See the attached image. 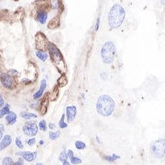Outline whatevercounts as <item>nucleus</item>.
I'll use <instances>...</instances> for the list:
<instances>
[{"label": "nucleus", "mask_w": 165, "mask_h": 165, "mask_svg": "<svg viewBox=\"0 0 165 165\" xmlns=\"http://www.w3.org/2000/svg\"><path fill=\"white\" fill-rule=\"evenodd\" d=\"M47 48H48V52H49L51 60L53 63L54 65L56 67V68L59 70L60 73L65 74L67 71V67L61 52L54 44L51 43H48Z\"/></svg>", "instance_id": "f257e3e1"}, {"label": "nucleus", "mask_w": 165, "mask_h": 165, "mask_svg": "<svg viewBox=\"0 0 165 165\" xmlns=\"http://www.w3.org/2000/svg\"><path fill=\"white\" fill-rule=\"evenodd\" d=\"M114 106L115 104L112 98L108 95H102L97 101V112L104 117H109L113 113Z\"/></svg>", "instance_id": "f03ea898"}, {"label": "nucleus", "mask_w": 165, "mask_h": 165, "mask_svg": "<svg viewBox=\"0 0 165 165\" xmlns=\"http://www.w3.org/2000/svg\"><path fill=\"white\" fill-rule=\"evenodd\" d=\"M126 13L123 7L114 5L110 10L108 16V22L111 28L117 29L122 25L125 18Z\"/></svg>", "instance_id": "7ed1b4c3"}, {"label": "nucleus", "mask_w": 165, "mask_h": 165, "mask_svg": "<svg viewBox=\"0 0 165 165\" xmlns=\"http://www.w3.org/2000/svg\"><path fill=\"white\" fill-rule=\"evenodd\" d=\"M115 52V46L112 41H108L104 43L101 51L103 62L107 64L112 63L114 60Z\"/></svg>", "instance_id": "20e7f679"}, {"label": "nucleus", "mask_w": 165, "mask_h": 165, "mask_svg": "<svg viewBox=\"0 0 165 165\" xmlns=\"http://www.w3.org/2000/svg\"><path fill=\"white\" fill-rule=\"evenodd\" d=\"M165 142L164 139H161L159 140H156L152 142L151 144V151H152L153 154L156 157L162 159L164 157V151H165Z\"/></svg>", "instance_id": "39448f33"}, {"label": "nucleus", "mask_w": 165, "mask_h": 165, "mask_svg": "<svg viewBox=\"0 0 165 165\" xmlns=\"http://www.w3.org/2000/svg\"><path fill=\"white\" fill-rule=\"evenodd\" d=\"M35 44L36 48L39 49L40 51H44L46 49L48 46V40L43 33H38L35 38Z\"/></svg>", "instance_id": "423d86ee"}, {"label": "nucleus", "mask_w": 165, "mask_h": 165, "mask_svg": "<svg viewBox=\"0 0 165 165\" xmlns=\"http://www.w3.org/2000/svg\"><path fill=\"white\" fill-rule=\"evenodd\" d=\"M22 130L26 135L29 137H34L38 133V127L35 123H26V124L23 126Z\"/></svg>", "instance_id": "0eeeda50"}, {"label": "nucleus", "mask_w": 165, "mask_h": 165, "mask_svg": "<svg viewBox=\"0 0 165 165\" xmlns=\"http://www.w3.org/2000/svg\"><path fill=\"white\" fill-rule=\"evenodd\" d=\"M0 81L5 87L8 89H13L15 87V80L8 73H2L0 76Z\"/></svg>", "instance_id": "6e6552de"}, {"label": "nucleus", "mask_w": 165, "mask_h": 165, "mask_svg": "<svg viewBox=\"0 0 165 165\" xmlns=\"http://www.w3.org/2000/svg\"><path fill=\"white\" fill-rule=\"evenodd\" d=\"M77 109L75 106H69L66 107V114L68 123H71L76 115Z\"/></svg>", "instance_id": "1a4fd4ad"}, {"label": "nucleus", "mask_w": 165, "mask_h": 165, "mask_svg": "<svg viewBox=\"0 0 165 165\" xmlns=\"http://www.w3.org/2000/svg\"><path fill=\"white\" fill-rule=\"evenodd\" d=\"M16 155L22 156V158L24 160L27 161H33L36 159L37 152H18L16 153Z\"/></svg>", "instance_id": "9d476101"}, {"label": "nucleus", "mask_w": 165, "mask_h": 165, "mask_svg": "<svg viewBox=\"0 0 165 165\" xmlns=\"http://www.w3.org/2000/svg\"><path fill=\"white\" fill-rule=\"evenodd\" d=\"M48 104H49V97L48 95H45V97L43 98V100L40 102V114L44 115L47 112V109H48Z\"/></svg>", "instance_id": "9b49d317"}, {"label": "nucleus", "mask_w": 165, "mask_h": 165, "mask_svg": "<svg viewBox=\"0 0 165 165\" xmlns=\"http://www.w3.org/2000/svg\"><path fill=\"white\" fill-rule=\"evenodd\" d=\"M46 79H43L41 81V82H40V87L39 88V90H38L33 95V98L35 99V100H37V99L40 98V97H41V95H43V92H44L45 89H46Z\"/></svg>", "instance_id": "f8f14e48"}, {"label": "nucleus", "mask_w": 165, "mask_h": 165, "mask_svg": "<svg viewBox=\"0 0 165 165\" xmlns=\"http://www.w3.org/2000/svg\"><path fill=\"white\" fill-rule=\"evenodd\" d=\"M12 143V138L10 135H5L3 137L2 142H0V151L5 149Z\"/></svg>", "instance_id": "ddd939ff"}, {"label": "nucleus", "mask_w": 165, "mask_h": 165, "mask_svg": "<svg viewBox=\"0 0 165 165\" xmlns=\"http://www.w3.org/2000/svg\"><path fill=\"white\" fill-rule=\"evenodd\" d=\"M67 154H68V158L70 159V163L72 164H79L82 163V159H80L78 157H75L73 156V152L72 150H68Z\"/></svg>", "instance_id": "4468645a"}, {"label": "nucleus", "mask_w": 165, "mask_h": 165, "mask_svg": "<svg viewBox=\"0 0 165 165\" xmlns=\"http://www.w3.org/2000/svg\"><path fill=\"white\" fill-rule=\"evenodd\" d=\"M6 120L9 125H13L14 123H16V120H17V115L14 112H10L7 114Z\"/></svg>", "instance_id": "2eb2a0df"}, {"label": "nucleus", "mask_w": 165, "mask_h": 165, "mask_svg": "<svg viewBox=\"0 0 165 165\" xmlns=\"http://www.w3.org/2000/svg\"><path fill=\"white\" fill-rule=\"evenodd\" d=\"M47 17H48V15H47L46 12L43 11H40L38 12V16H37V18H38V21H39L40 23L43 24V23H46Z\"/></svg>", "instance_id": "dca6fc26"}, {"label": "nucleus", "mask_w": 165, "mask_h": 165, "mask_svg": "<svg viewBox=\"0 0 165 165\" xmlns=\"http://www.w3.org/2000/svg\"><path fill=\"white\" fill-rule=\"evenodd\" d=\"M68 84V79L65 76V74H63L60 78L57 80V85H58V87H63L67 85Z\"/></svg>", "instance_id": "f3484780"}, {"label": "nucleus", "mask_w": 165, "mask_h": 165, "mask_svg": "<svg viewBox=\"0 0 165 165\" xmlns=\"http://www.w3.org/2000/svg\"><path fill=\"white\" fill-rule=\"evenodd\" d=\"M21 117H23V119L30 120L32 118H37V117H38V116H37V114H33V113H30V112H23L21 113Z\"/></svg>", "instance_id": "a211bd4d"}, {"label": "nucleus", "mask_w": 165, "mask_h": 165, "mask_svg": "<svg viewBox=\"0 0 165 165\" xmlns=\"http://www.w3.org/2000/svg\"><path fill=\"white\" fill-rule=\"evenodd\" d=\"M10 112V106L6 104L4 107L0 109V118H2L5 114H8Z\"/></svg>", "instance_id": "6ab92c4d"}, {"label": "nucleus", "mask_w": 165, "mask_h": 165, "mask_svg": "<svg viewBox=\"0 0 165 165\" xmlns=\"http://www.w3.org/2000/svg\"><path fill=\"white\" fill-rule=\"evenodd\" d=\"M36 56L38 57V59H40L42 61H46L47 57H48V54L43 51H38L36 52Z\"/></svg>", "instance_id": "aec40b11"}, {"label": "nucleus", "mask_w": 165, "mask_h": 165, "mask_svg": "<svg viewBox=\"0 0 165 165\" xmlns=\"http://www.w3.org/2000/svg\"><path fill=\"white\" fill-rule=\"evenodd\" d=\"M120 158V156H118V155L117 154H113L112 155V156H104V159H105L107 161H109V162H112V161H115V160L118 159Z\"/></svg>", "instance_id": "412c9836"}, {"label": "nucleus", "mask_w": 165, "mask_h": 165, "mask_svg": "<svg viewBox=\"0 0 165 165\" xmlns=\"http://www.w3.org/2000/svg\"><path fill=\"white\" fill-rule=\"evenodd\" d=\"M59 24V19L57 18V17L54 18V19H52L51 21H50L49 23H48V28L50 29H54L55 27H57Z\"/></svg>", "instance_id": "4be33fe9"}, {"label": "nucleus", "mask_w": 165, "mask_h": 165, "mask_svg": "<svg viewBox=\"0 0 165 165\" xmlns=\"http://www.w3.org/2000/svg\"><path fill=\"white\" fill-rule=\"evenodd\" d=\"M60 131L58 130L57 131H55V132H51L49 133V139H51V140H56V139L60 137Z\"/></svg>", "instance_id": "5701e85b"}, {"label": "nucleus", "mask_w": 165, "mask_h": 165, "mask_svg": "<svg viewBox=\"0 0 165 165\" xmlns=\"http://www.w3.org/2000/svg\"><path fill=\"white\" fill-rule=\"evenodd\" d=\"M58 95H59V90L58 88H57V86H55L54 89L53 90V91H52V93L51 95V101L57 100V98H58Z\"/></svg>", "instance_id": "b1692460"}, {"label": "nucleus", "mask_w": 165, "mask_h": 165, "mask_svg": "<svg viewBox=\"0 0 165 165\" xmlns=\"http://www.w3.org/2000/svg\"><path fill=\"white\" fill-rule=\"evenodd\" d=\"M2 165H14V162L11 157H5L2 160Z\"/></svg>", "instance_id": "393cba45"}, {"label": "nucleus", "mask_w": 165, "mask_h": 165, "mask_svg": "<svg viewBox=\"0 0 165 165\" xmlns=\"http://www.w3.org/2000/svg\"><path fill=\"white\" fill-rule=\"evenodd\" d=\"M68 154H67V153H65V151H63V152L60 154V157H59V159H60V161H62L63 163L68 161Z\"/></svg>", "instance_id": "a878e982"}, {"label": "nucleus", "mask_w": 165, "mask_h": 165, "mask_svg": "<svg viewBox=\"0 0 165 165\" xmlns=\"http://www.w3.org/2000/svg\"><path fill=\"white\" fill-rule=\"evenodd\" d=\"M75 146L78 150H83L85 148L86 145L85 142H82V141H76L75 142Z\"/></svg>", "instance_id": "bb28decb"}, {"label": "nucleus", "mask_w": 165, "mask_h": 165, "mask_svg": "<svg viewBox=\"0 0 165 165\" xmlns=\"http://www.w3.org/2000/svg\"><path fill=\"white\" fill-rule=\"evenodd\" d=\"M64 120H65V114H63V115H62V117L61 119H60V122H59V126H60V129H65V128L68 127V125H67V123H65Z\"/></svg>", "instance_id": "cd10ccee"}, {"label": "nucleus", "mask_w": 165, "mask_h": 165, "mask_svg": "<svg viewBox=\"0 0 165 165\" xmlns=\"http://www.w3.org/2000/svg\"><path fill=\"white\" fill-rule=\"evenodd\" d=\"M46 121L44 120H43L40 121L39 123V129H40V131H45L46 130Z\"/></svg>", "instance_id": "c85d7f7f"}, {"label": "nucleus", "mask_w": 165, "mask_h": 165, "mask_svg": "<svg viewBox=\"0 0 165 165\" xmlns=\"http://www.w3.org/2000/svg\"><path fill=\"white\" fill-rule=\"evenodd\" d=\"M16 145H17L18 148H21V149H22L23 148L22 142H21V139H20V138H16Z\"/></svg>", "instance_id": "c756f323"}, {"label": "nucleus", "mask_w": 165, "mask_h": 165, "mask_svg": "<svg viewBox=\"0 0 165 165\" xmlns=\"http://www.w3.org/2000/svg\"><path fill=\"white\" fill-rule=\"evenodd\" d=\"M5 131V127L2 124H0V140L2 139L3 137V133Z\"/></svg>", "instance_id": "7c9ffc66"}, {"label": "nucleus", "mask_w": 165, "mask_h": 165, "mask_svg": "<svg viewBox=\"0 0 165 165\" xmlns=\"http://www.w3.org/2000/svg\"><path fill=\"white\" fill-rule=\"evenodd\" d=\"M35 138H32V139H29V140H27V144L29 145H30V146H32V145H35Z\"/></svg>", "instance_id": "2f4dec72"}, {"label": "nucleus", "mask_w": 165, "mask_h": 165, "mask_svg": "<svg viewBox=\"0 0 165 165\" xmlns=\"http://www.w3.org/2000/svg\"><path fill=\"white\" fill-rule=\"evenodd\" d=\"M4 105H5V101L4 99H3L1 93H0V108L4 107Z\"/></svg>", "instance_id": "473e14b6"}, {"label": "nucleus", "mask_w": 165, "mask_h": 165, "mask_svg": "<svg viewBox=\"0 0 165 165\" xmlns=\"http://www.w3.org/2000/svg\"><path fill=\"white\" fill-rule=\"evenodd\" d=\"M23 164V159H19L18 161H16V163H14V165H22Z\"/></svg>", "instance_id": "72a5a7b5"}, {"label": "nucleus", "mask_w": 165, "mask_h": 165, "mask_svg": "<svg viewBox=\"0 0 165 165\" xmlns=\"http://www.w3.org/2000/svg\"><path fill=\"white\" fill-rule=\"evenodd\" d=\"M99 23H100V19H99V18H98L97 21H96V23H95V31H98V28H99Z\"/></svg>", "instance_id": "f704fd0d"}, {"label": "nucleus", "mask_w": 165, "mask_h": 165, "mask_svg": "<svg viewBox=\"0 0 165 165\" xmlns=\"http://www.w3.org/2000/svg\"><path fill=\"white\" fill-rule=\"evenodd\" d=\"M11 73L13 76H14V75H16V74H18V72H17V70H11Z\"/></svg>", "instance_id": "c9c22d12"}, {"label": "nucleus", "mask_w": 165, "mask_h": 165, "mask_svg": "<svg viewBox=\"0 0 165 165\" xmlns=\"http://www.w3.org/2000/svg\"><path fill=\"white\" fill-rule=\"evenodd\" d=\"M49 128H50V129H54L55 128V125L54 123H50Z\"/></svg>", "instance_id": "e433bc0d"}, {"label": "nucleus", "mask_w": 165, "mask_h": 165, "mask_svg": "<svg viewBox=\"0 0 165 165\" xmlns=\"http://www.w3.org/2000/svg\"><path fill=\"white\" fill-rule=\"evenodd\" d=\"M63 165H70V162H68V161H65V162H64Z\"/></svg>", "instance_id": "4c0bfd02"}, {"label": "nucleus", "mask_w": 165, "mask_h": 165, "mask_svg": "<svg viewBox=\"0 0 165 165\" xmlns=\"http://www.w3.org/2000/svg\"><path fill=\"white\" fill-rule=\"evenodd\" d=\"M36 165H43V164H40V163H38V164H37Z\"/></svg>", "instance_id": "58836bf2"}]
</instances>
